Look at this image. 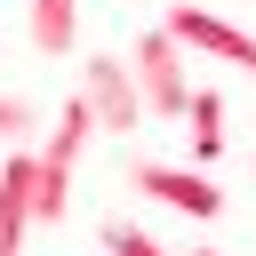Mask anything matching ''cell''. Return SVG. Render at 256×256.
<instances>
[{"mask_svg":"<svg viewBox=\"0 0 256 256\" xmlns=\"http://www.w3.org/2000/svg\"><path fill=\"white\" fill-rule=\"evenodd\" d=\"M128 72H136V88H144V112L152 120H184L192 112V80H184V40L168 32V24H152L136 48H128Z\"/></svg>","mask_w":256,"mask_h":256,"instance_id":"6da1fadb","label":"cell"},{"mask_svg":"<svg viewBox=\"0 0 256 256\" xmlns=\"http://www.w3.org/2000/svg\"><path fill=\"white\" fill-rule=\"evenodd\" d=\"M80 96H88V112H96V128L104 136H136L152 112H144V88H136V72L120 64V56H88L80 64Z\"/></svg>","mask_w":256,"mask_h":256,"instance_id":"7a4b0ae2","label":"cell"},{"mask_svg":"<svg viewBox=\"0 0 256 256\" xmlns=\"http://www.w3.org/2000/svg\"><path fill=\"white\" fill-rule=\"evenodd\" d=\"M128 192H144V200H160V208H184V216H216V208H224V192H216L200 168H176V160H152V152L128 160Z\"/></svg>","mask_w":256,"mask_h":256,"instance_id":"3957f363","label":"cell"},{"mask_svg":"<svg viewBox=\"0 0 256 256\" xmlns=\"http://www.w3.org/2000/svg\"><path fill=\"white\" fill-rule=\"evenodd\" d=\"M160 24H168L184 48H200V56H224V64H248V72H256V32H240V24H224V16H208V8H192V0H176Z\"/></svg>","mask_w":256,"mask_h":256,"instance_id":"277c9868","label":"cell"},{"mask_svg":"<svg viewBox=\"0 0 256 256\" xmlns=\"http://www.w3.org/2000/svg\"><path fill=\"white\" fill-rule=\"evenodd\" d=\"M32 184H40V144H16L8 168H0V256H24V232L40 224L32 216Z\"/></svg>","mask_w":256,"mask_h":256,"instance_id":"5b68a950","label":"cell"},{"mask_svg":"<svg viewBox=\"0 0 256 256\" xmlns=\"http://www.w3.org/2000/svg\"><path fill=\"white\" fill-rule=\"evenodd\" d=\"M32 48L40 56H72V32H80V0H32Z\"/></svg>","mask_w":256,"mask_h":256,"instance_id":"8992f818","label":"cell"},{"mask_svg":"<svg viewBox=\"0 0 256 256\" xmlns=\"http://www.w3.org/2000/svg\"><path fill=\"white\" fill-rule=\"evenodd\" d=\"M192 152H200V160L224 152V96H216V88H192Z\"/></svg>","mask_w":256,"mask_h":256,"instance_id":"52a82bcc","label":"cell"},{"mask_svg":"<svg viewBox=\"0 0 256 256\" xmlns=\"http://www.w3.org/2000/svg\"><path fill=\"white\" fill-rule=\"evenodd\" d=\"M104 248H112V256H168V248H160L144 224H128V216H104Z\"/></svg>","mask_w":256,"mask_h":256,"instance_id":"ba28073f","label":"cell"},{"mask_svg":"<svg viewBox=\"0 0 256 256\" xmlns=\"http://www.w3.org/2000/svg\"><path fill=\"white\" fill-rule=\"evenodd\" d=\"M32 128H40V112L24 96H0V144H32Z\"/></svg>","mask_w":256,"mask_h":256,"instance_id":"9c48e42d","label":"cell"},{"mask_svg":"<svg viewBox=\"0 0 256 256\" xmlns=\"http://www.w3.org/2000/svg\"><path fill=\"white\" fill-rule=\"evenodd\" d=\"M192 256H224V248H192Z\"/></svg>","mask_w":256,"mask_h":256,"instance_id":"30bf717a","label":"cell"}]
</instances>
